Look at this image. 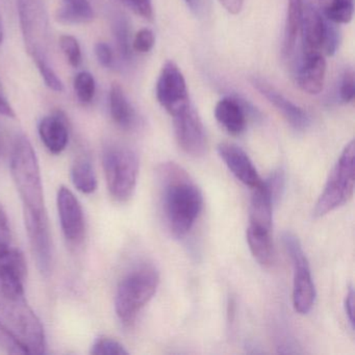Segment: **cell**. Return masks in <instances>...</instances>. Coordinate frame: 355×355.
<instances>
[{
  "instance_id": "cell-1",
  "label": "cell",
  "mask_w": 355,
  "mask_h": 355,
  "mask_svg": "<svg viewBox=\"0 0 355 355\" xmlns=\"http://www.w3.org/2000/svg\"><path fill=\"white\" fill-rule=\"evenodd\" d=\"M24 282L0 274V331L19 353L46 352V334L38 315L28 303Z\"/></svg>"
},
{
  "instance_id": "cell-2",
  "label": "cell",
  "mask_w": 355,
  "mask_h": 355,
  "mask_svg": "<svg viewBox=\"0 0 355 355\" xmlns=\"http://www.w3.org/2000/svg\"><path fill=\"white\" fill-rule=\"evenodd\" d=\"M159 180L168 227L176 238H184L202 211V193L189 174L174 163L159 167Z\"/></svg>"
},
{
  "instance_id": "cell-3",
  "label": "cell",
  "mask_w": 355,
  "mask_h": 355,
  "mask_svg": "<svg viewBox=\"0 0 355 355\" xmlns=\"http://www.w3.org/2000/svg\"><path fill=\"white\" fill-rule=\"evenodd\" d=\"M17 9L26 51L46 86L55 92H63V83L49 58V19L44 3L42 0H17Z\"/></svg>"
},
{
  "instance_id": "cell-4",
  "label": "cell",
  "mask_w": 355,
  "mask_h": 355,
  "mask_svg": "<svg viewBox=\"0 0 355 355\" xmlns=\"http://www.w3.org/2000/svg\"><path fill=\"white\" fill-rule=\"evenodd\" d=\"M10 166L24 214H47L38 157L32 143L24 135L18 136L14 142Z\"/></svg>"
},
{
  "instance_id": "cell-5",
  "label": "cell",
  "mask_w": 355,
  "mask_h": 355,
  "mask_svg": "<svg viewBox=\"0 0 355 355\" xmlns=\"http://www.w3.org/2000/svg\"><path fill=\"white\" fill-rule=\"evenodd\" d=\"M159 284V272L151 266H140L122 278L116 291L115 311L123 325L130 326L136 321L140 311L155 296Z\"/></svg>"
},
{
  "instance_id": "cell-6",
  "label": "cell",
  "mask_w": 355,
  "mask_h": 355,
  "mask_svg": "<svg viewBox=\"0 0 355 355\" xmlns=\"http://www.w3.org/2000/svg\"><path fill=\"white\" fill-rule=\"evenodd\" d=\"M103 166L107 190L120 202L130 200L136 190L140 161L130 147L110 144L103 153Z\"/></svg>"
},
{
  "instance_id": "cell-7",
  "label": "cell",
  "mask_w": 355,
  "mask_h": 355,
  "mask_svg": "<svg viewBox=\"0 0 355 355\" xmlns=\"http://www.w3.org/2000/svg\"><path fill=\"white\" fill-rule=\"evenodd\" d=\"M354 192V142L351 141L340 153L313 207V216L322 218L346 205Z\"/></svg>"
},
{
  "instance_id": "cell-8",
  "label": "cell",
  "mask_w": 355,
  "mask_h": 355,
  "mask_svg": "<svg viewBox=\"0 0 355 355\" xmlns=\"http://www.w3.org/2000/svg\"><path fill=\"white\" fill-rule=\"evenodd\" d=\"M282 239V244L294 268L293 305L297 313L300 315H307L315 305V296H317L309 259L305 255L300 241L294 234L290 232H284Z\"/></svg>"
},
{
  "instance_id": "cell-9",
  "label": "cell",
  "mask_w": 355,
  "mask_h": 355,
  "mask_svg": "<svg viewBox=\"0 0 355 355\" xmlns=\"http://www.w3.org/2000/svg\"><path fill=\"white\" fill-rule=\"evenodd\" d=\"M157 98L172 117L190 105L186 80L174 62H167L163 66L157 83Z\"/></svg>"
},
{
  "instance_id": "cell-10",
  "label": "cell",
  "mask_w": 355,
  "mask_h": 355,
  "mask_svg": "<svg viewBox=\"0 0 355 355\" xmlns=\"http://www.w3.org/2000/svg\"><path fill=\"white\" fill-rule=\"evenodd\" d=\"M24 223L37 268L47 277L53 268V240L49 216L24 214Z\"/></svg>"
},
{
  "instance_id": "cell-11",
  "label": "cell",
  "mask_w": 355,
  "mask_h": 355,
  "mask_svg": "<svg viewBox=\"0 0 355 355\" xmlns=\"http://www.w3.org/2000/svg\"><path fill=\"white\" fill-rule=\"evenodd\" d=\"M57 205L66 240L71 245L80 244L86 234V220L80 200L70 189L61 186L58 191Z\"/></svg>"
},
{
  "instance_id": "cell-12",
  "label": "cell",
  "mask_w": 355,
  "mask_h": 355,
  "mask_svg": "<svg viewBox=\"0 0 355 355\" xmlns=\"http://www.w3.org/2000/svg\"><path fill=\"white\" fill-rule=\"evenodd\" d=\"M174 130L180 148L191 157H200L207 149V136L202 121L196 110L189 105L174 116Z\"/></svg>"
},
{
  "instance_id": "cell-13",
  "label": "cell",
  "mask_w": 355,
  "mask_h": 355,
  "mask_svg": "<svg viewBox=\"0 0 355 355\" xmlns=\"http://www.w3.org/2000/svg\"><path fill=\"white\" fill-rule=\"evenodd\" d=\"M251 84L263 95L282 116L297 130H305L311 124L309 114L284 96L277 89L274 88L267 80L259 78H251Z\"/></svg>"
},
{
  "instance_id": "cell-14",
  "label": "cell",
  "mask_w": 355,
  "mask_h": 355,
  "mask_svg": "<svg viewBox=\"0 0 355 355\" xmlns=\"http://www.w3.org/2000/svg\"><path fill=\"white\" fill-rule=\"evenodd\" d=\"M218 153L236 180L251 189L261 186L263 180L250 157L241 147L230 143H221L218 145Z\"/></svg>"
},
{
  "instance_id": "cell-15",
  "label": "cell",
  "mask_w": 355,
  "mask_h": 355,
  "mask_svg": "<svg viewBox=\"0 0 355 355\" xmlns=\"http://www.w3.org/2000/svg\"><path fill=\"white\" fill-rule=\"evenodd\" d=\"M324 24L325 19L313 6L303 7L301 21L303 57L320 55L323 49Z\"/></svg>"
},
{
  "instance_id": "cell-16",
  "label": "cell",
  "mask_w": 355,
  "mask_h": 355,
  "mask_svg": "<svg viewBox=\"0 0 355 355\" xmlns=\"http://www.w3.org/2000/svg\"><path fill=\"white\" fill-rule=\"evenodd\" d=\"M39 136L47 150L53 155H61L69 142L67 120L61 113L46 116L39 123Z\"/></svg>"
},
{
  "instance_id": "cell-17",
  "label": "cell",
  "mask_w": 355,
  "mask_h": 355,
  "mask_svg": "<svg viewBox=\"0 0 355 355\" xmlns=\"http://www.w3.org/2000/svg\"><path fill=\"white\" fill-rule=\"evenodd\" d=\"M326 62L322 53L303 57L297 71V84L309 95H317L323 90Z\"/></svg>"
},
{
  "instance_id": "cell-18",
  "label": "cell",
  "mask_w": 355,
  "mask_h": 355,
  "mask_svg": "<svg viewBox=\"0 0 355 355\" xmlns=\"http://www.w3.org/2000/svg\"><path fill=\"white\" fill-rule=\"evenodd\" d=\"M247 110L238 99L224 97L216 105L215 117L227 132L232 136H239L246 128Z\"/></svg>"
},
{
  "instance_id": "cell-19",
  "label": "cell",
  "mask_w": 355,
  "mask_h": 355,
  "mask_svg": "<svg viewBox=\"0 0 355 355\" xmlns=\"http://www.w3.org/2000/svg\"><path fill=\"white\" fill-rule=\"evenodd\" d=\"M273 197L265 180L261 186L252 189L249 211V225L271 232L273 221Z\"/></svg>"
},
{
  "instance_id": "cell-20",
  "label": "cell",
  "mask_w": 355,
  "mask_h": 355,
  "mask_svg": "<svg viewBox=\"0 0 355 355\" xmlns=\"http://www.w3.org/2000/svg\"><path fill=\"white\" fill-rule=\"evenodd\" d=\"M110 113L112 119L124 130H132L137 125V114L124 93L123 88L117 83L112 85L109 96Z\"/></svg>"
},
{
  "instance_id": "cell-21",
  "label": "cell",
  "mask_w": 355,
  "mask_h": 355,
  "mask_svg": "<svg viewBox=\"0 0 355 355\" xmlns=\"http://www.w3.org/2000/svg\"><path fill=\"white\" fill-rule=\"evenodd\" d=\"M268 230H261L249 225L247 228L246 239L250 252L261 266H271L274 261V247L271 234Z\"/></svg>"
},
{
  "instance_id": "cell-22",
  "label": "cell",
  "mask_w": 355,
  "mask_h": 355,
  "mask_svg": "<svg viewBox=\"0 0 355 355\" xmlns=\"http://www.w3.org/2000/svg\"><path fill=\"white\" fill-rule=\"evenodd\" d=\"M57 18L64 24H86L94 19V11L89 0H62Z\"/></svg>"
},
{
  "instance_id": "cell-23",
  "label": "cell",
  "mask_w": 355,
  "mask_h": 355,
  "mask_svg": "<svg viewBox=\"0 0 355 355\" xmlns=\"http://www.w3.org/2000/svg\"><path fill=\"white\" fill-rule=\"evenodd\" d=\"M303 7V0H288L284 40V53L286 55L292 53L296 45L302 21Z\"/></svg>"
},
{
  "instance_id": "cell-24",
  "label": "cell",
  "mask_w": 355,
  "mask_h": 355,
  "mask_svg": "<svg viewBox=\"0 0 355 355\" xmlns=\"http://www.w3.org/2000/svg\"><path fill=\"white\" fill-rule=\"evenodd\" d=\"M71 180L74 187L83 194H92L98 186L94 167L87 157H80L74 162L71 168Z\"/></svg>"
},
{
  "instance_id": "cell-25",
  "label": "cell",
  "mask_w": 355,
  "mask_h": 355,
  "mask_svg": "<svg viewBox=\"0 0 355 355\" xmlns=\"http://www.w3.org/2000/svg\"><path fill=\"white\" fill-rule=\"evenodd\" d=\"M112 31L122 59L128 61L132 55V45L130 40V24L125 16L115 14L112 18Z\"/></svg>"
},
{
  "instance_id": "cell-26",
  "label": "cell",
  "mask_w": 355,
  "mask_h": 355,
  "mask_svg": "<svg viewBox=\"0 0 355 355\" xmlns=\"http://www.w3.org/2000/svg\"><path fill=\"white\" fill-rule=\"evenodd\" d=\"M354 13V0H331L325 9L326 19L334 24H348Z\"/></svg>"
},
{
  "instance_id": "cell-27",
  "label": "cell",
  "mask_w": 355,
  "mask_h": 355,
  "mask_svg": "<svg viewBox=\"0 0 355 355\" xmlns=\"http://www.w3.org/2000/svg\"><path fill=\"white\" fill-rule=\"evenodd\" d=\"M73 87L80 103L84 105L92 103L96 92V83L94 76L90 72H80L74 78Z\"/></svg>"
},
{
  "instance_id": "cell-28",
  "label": "cell",
  "mask_w": 355,
  "mask_h": 355,
  "mask_svg": "<svg viewBox=\"0 0 355 355\" xmlns=\"http://www.w3.org/2000/svg\"><path fill=\"white\" fill-rule=\"evenodd\" d=\"M90 352L93 355L128 354V351L119 340L105 336H99L93 342Z\"/></svg>"
},
{
  "instance_id": "cell-29",
  "label": "cell",
  "mask_w": 355,
  "mask_h": 355,
  "mask_svg": "<svg viewBox=\"0 0 355 355\" xmlns=\"http://www.w3.org/2000/svg\"><path fill=\"white\" fill-rule=\"evenodd\" d=\"M60 46L66 59L72 67L78 68L82 64V49L80 43L70 35H64L60 38Z\"/></svg>"
},
{
  "instance_id": "cell-30",
  "label": "cell",
  "mask_w": 355,
  "mask_h": 355,
  "mask_svg": "<svg viewBox=\"0 0 355 355\" xmlns=\"http://www.w3.org/2000/svg\"><path fill=\"white\" fill-rule=\"evenodd\" d=\"M155 38L153 31L142 28L137 33L132 41V51L140 53H147L155 46Z\"/></svg>"
},
{
  "instance_id": "cell-31",
  "label": "cell",
  "mask_w": 355,
  "mask_h": 355,
  "mask_svg": "<svg viewBox=\"0 0 355 355\" xmlns=\"http://www.w3.org/2000/svg\"><path fill=\"white\" fill-rule=\"evenodd\" d=\"M334 24L325 20L324 24L323 49L327 55H334L338 45V32Z\"/></svg>"
},
{
  "instance_id": "cell-32",
  "label": "cell",
  "mask_w": 355,
  "mask_h": 355,
  "mask_svg": "<svg viewBox=\"0 0 355 355\" xmlns=\"http://www.w3.org/2000/svg\"><path fill=\"white\" fill-rule=\"evenodd\" d=\"M137 15L146 20H153V7L151 0H121Z\"/></svg>"
},
{
  "instance_id": "cell-33",
  "label": "cell",
  "mask_w": 355,
  "mask_h": 355,
  "mask_svg": "<svg viewBox=\"0 0 355 355\" xmlns=\"http://www.w3.org/2000/svg\"><path fill=\"white\" fill-rule=\"evenodd\" d=\"M354 72H353L352 69L347 70L344 76H343L340 88V99L344 103H349L354 99Z\"/></svg>"
},
{
  "instance_id": "cell-34",
  "label": "cell",
  "mask_w": 355,
  "mask_h": 355,
  "mask_svg": "<svg viewBox=\"0 0 355 355\" xmlns=\"http://www.w3.org/2000/svg\"><path fill=\"white\" fill-rule=\"evenodd\" d=\"M268 189L271 192L272 197H273L274 202L279 199L282 196V191L284 188V174L282 169L276 170L272 172L271 175L265 180Z\"/></svg>"
},
{
  "instance_id": "cell-35",
  "label": "cell",
  "mask_w": 355,
  "mask_h": 355,
  "mask_svg": "<svg viewBox=\"0 0 355 355\" xmlns=\"http://www.w3.org/2000/svg\"><path fill=\"white\" fill-rule=\"evenodd\" d=\"M12 246L11 228L9 225L7 213L0 205V249Z\"/></svg>"
},
{
  "instance_id": "cell-36",
  "label": "cell",
  "mask_w": 355,
  "mask_h": 355,
  "mask_svg": "<svg viewBox=\"0 0 355 355\" xmlns=\"http://www.w3.org/2000/svg\"><path fill=\"white\" fill-rule=\"evenodd\" d=\"M95 55L99 64L103 67H112L114 63V55L111 47L105 42H99L95 45Z\"/></svg>"
},
{
  "instance_id": "cell-37",
  "label": "cell",
  "mask_w": 355,
  "mask_h": 355,
  "mask_svg": "<svg viewBox=\"0 0 355 355\" xmlns=\"http://www.w3.org/2000/svg\"><path fill=\"white\" fill-rule=\"evenodd\" d=\"M345 313H346L347 320L350 324L351 329H354V291L352 286L348 288L346 297H345Z\"/></svg>"
},
{
  "instance_id": "cell-38",
  "label": "cell",
  "mask_w": 355,
  "mask_h": 355,
  "mask_svg": "<svg viewBox=\"0 0 355 355\" xmlns=\"http://www.w3.org/2000/svg\"><path fill=\"white\" fill-rule=\"evenodd\" d=\"M0 115L5 116L7 118H12V119L16 117L15 112H14L13 107H12L9 101H8L7 95H6L1 83H0Z\"/></svg>"
},
{
  "instance_id": "cell-39",
  "label": "cell",
  "mask_w": 355,
  "mask_h": 355,
  "mask_svg": "<svg viewBox=\"0 0 355 355\" xmlns=\"http://www.w3.org/2000/svg\"><path fill=\"white\" fill-rule=\"evenodd\" d=\"M228 13L236 15L242 11L244 0H219Z\"/></svg>"
},
{
  "instance_id": "cell-40",
  "label": "cell",
  "mask_w": 355,
  "mask_h": 355,
  "mask_svg": "<svg viewBox=\"0 0 355 355\" xmlns=\"http://www.w3.org/2000/svg\"><path fill=\"white\" fill-rule=\"evenodd\" d=\"M184 1L192 11H197L199 9V0H184Z\"/></svg>"
},
{
  "instance_id": "cell-41",
  "label": "cell",
  "mask_w": 355,
  "mask_h": 355,
  "mask_svg": "<svg viewBox=\"0 0 355 355\" xmlns=\"http://www.w3.org/2000/svg\"><path fill=\"white\" fill-rule=\"evenodd\" d=\"M3 37H5V33H3V20H1V16H0V45L3 44Z\"/></svg>"
}]
</instances>
